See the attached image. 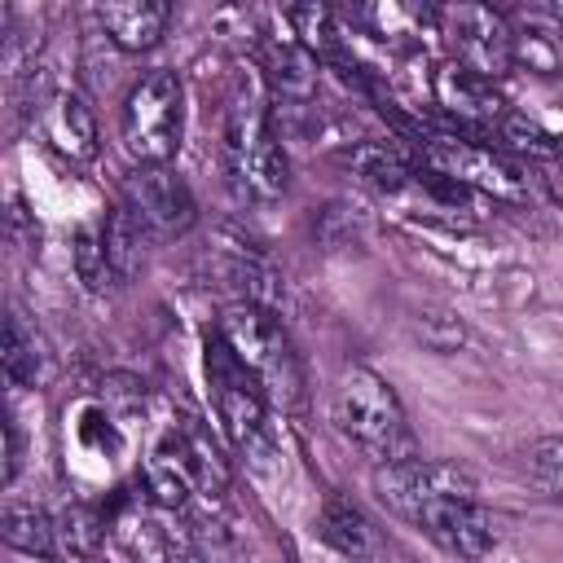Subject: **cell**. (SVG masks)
<instances>
[{
  "mask_svg": "<svg viewBox=\"0 0 563 563\" xmlns=\"http://www.w3.org/2000/svg\"><path fill=\"white\" fill-rule=\"evenodd\" d=\"M330 418L343 440H352L374 466L418 457V440L396 387L369 365H347L330 396Z\"/></svg>",
  "mask_w": 563,
  "mask_h": 563,
  "instance_id": "obj_1",
  "label": "cell"
},
{
  "mask_svg": "<svg viewBox=\"0 0 563 563\" xmlns=\"http://www.w3.org/2000/svg\"><path fill=\"white\" fill-rule=\"evenodd\" d=\"M216 330L238 352V361L260 378L268 405L295 409L303 400V365H299V352H295V343H290V334H286V325L277 321L273 308H264V303H229L220 312Z\"/></svg>",
  "mask_w": 563,
  "mask_h": 563,
  "instance_id": "obj_2",
  "label": "cell"
},
{
  "mask_svg": "<svg viewBox=\"0 0 563 563\" xmlns=\"http://www.w3.org/2000/svg\"><path fill=\"white\" fill-rule=\"evenodd\" d=\"M202 369H207V391L216 405V418L224 422V435L246 462L273 457V427H268V396L260 378L238 361V352L224 343V334L211 325L202 334Z\"/></svg>",
  "mask_w": 563,
  "mask_h": 563,
  "instance_id": "obj_3",
  "label": "cell"
},
{
  "mask_svg": "<svg viewBox=\"0 0 563 563\" xmlns=\"http://www.w3.org/2000/svg\"><path fill=\"white\" fill-rule=\"evenodd\" d=\"M119 132L136 167H167L176 158L185 136V88L176 70L154 66L136 75L119 110Z\"/></svg>",
  "mask_w": 563,
  "mask_h": 563,
  "instance_id": "obj_4",
  "label": "cell"
},
{
  "mask_svg": "<svg viewBox=\"0 0 563 563\" xmlns=\"http://www.w3.org/2000/svg\"><path fill=\"white\" fill-rule=\"evenodd\" d=\"M224 172H229V185L238 189V198H251V202H277L290 185V163L273 132V119L251 97L229 110Z\"/></svg>",
  "mask_w": 563,
  "mask_h": 563,
  "instance_id": "obj_5",
  "label": "cell"
},
{
  "mask_svg": "<svg viewBox=\"0 0 563 563\" xmlns=\"http://www.w3.org/2000/svg\"><path fill=\"white\" fill-rule=\"evenodd\" d=\"M418 158L427 172L462 185L466 194H479L493 202H523L528 198L523 172L506 154H497L493 145L466 141L462 132H418Z\"/></svg>",
  "mask_w": 563,
  "mask_h": 563,
  "instance_id": "obj_6",
  "label": "cell"
},
{
  "mask_svg": "<svg viewBox=\"0 0 563 563\" xmlns=\"http://www.w3.org/2000/svg\"><path fill=\"white\" fill-rule=\"evenodd\" d=\"M435 31L449 40L453 62L462 70H471L475 79L497 84L515 66L506 9H493V4H440L435 9Z\"/></svg>",
  "mask_w": 563,
  "mask_h": 563,
  "instance_id": "obj_7",
  "label": "cell"
},
{
  "mask_svg": "<svg viewBox=\"0 0 563 563\" xmlns=\"http://www.w3.org/2000/svg\"><path fill=\"white\" fill-rule=\"evenodd\" d=\"M119 202L141 220L150 242L185 238L198 220V202L172 167H132L119 185Z\"/></svg>",
  "mask_w": 563,
  "mask_h": 563,
  "instance_id": "obj_8",
  "label": "cell"
},
{
  "mask_svg": "<svg viewBox=\"0 0 563 563\" xmlns=\"http://www.w3.org/2000/svg\"><path fill=\"white\" fill-rule=\"evenodd\" d=\"M374 493L378 501L400 515L405 523L435 497H475V479L471 471H462L457 462H440V457H409V462H391V466H374Z\"/></svg>",
  "mask_w": 563,
  "mask_h": 563,
  "instance_id": "obj_9",
  "label": "cell"
},
{
  "mask_svg": "<svg viewBox=\"0 0 563 563\" xmlns=\"http://www.w3.org/2000/svg\"><path fill=\"white\" fill-rule=\"evenodd\" d=\"M422 537H431L444 554H457L466 563H479L497 545V519L493 510L475 497H435L409 519Z\"/></svg>",
  "mask_w": 563,
  "mask_h": 563,
  "instance_id": "obj_10",
  "label": "cell"
},
{
  "mask_svg": "<svg viewBox=\"0 0 563 563\" xmlns=\"http://www.w3.org/2000/svg\"><path fill=\"white\" fill-rule=\"evenodd\" d=\"M35 128H40L44 145L53 154H62L66 163H92L101 150L97 119H92L88 101L70 88H44L35 97Z\"/></svg>",
  "mask_w": 563,
  "mask_h": 563,
  "instance_id": "obj_11",
  "label": "cell"
},
{
  "mask_svg": "<svg viewBox=\"0 0 563 563\" xmlns=\"http://www.w3.org/2000/svg\"><path fill=\"white\" fill-rule=\"evenodd\" d=\"M431 97L435 106L457 123V128H475V132H497L506 123V101L497 97V88L488 79H475L471 70H462L453 57L444 66H435L431 75Z\"/></svg>",
  "mask_w": 563,
  "mask_h": 563,
  "instance_id": "obj_12",
  "label": "cell"
},
{
  "mask_svg": "<svg viewBox=\"0 0 563 563\" xmlns=\"http://www.w3.org/2000/svg\"><path fill=\"white\" fill-rule=\"evenodd\" d=\"M510 22V53L515 66L537 75H563V18L545 4H523L506 13Z\"/></svg>",
  "mask_w": 563,
  "mask_h": 563,
  "instance_id": "obj_13",
  "label": "cell"
},
{
  "mask_svg": "<svg viewBox=\"0 0 563 563\" xmlns=\"http://www.w3.org/2000/svg\"><path fill=\"white\" fill-rule=\"evenodd\" d=\"M211 268L238 295L233 303H264V308H273V299H277V286H273L277 273H273V264L251 242H242L233 233H220L216 246H211Z\"/></svg>",
  "mask_w": 563,
  "mask_h": 563,
  "instance_id": "obj_14",
  "label": "cell"
},
{
  "mask_svg": "<svg viewBox=\"0 0 563 563\" xmlns=\"http://www.w3.org/2000/svg\"><path fill=\"white\" fill-rule=\"evenodd\" d=\"M172 22V4L163 0H119L97 9V26L119 53H150Z\"/></svg>",
  "mask_w": 563,
  "mask_h": 563,
  "instance_id": "obj_15",
  "label": "cell"
},
{
  "mask_svg": "<svg viewBox=\"0 0 563 563\" xmlns=\"http://www.w3.org/2000/svg\"><path fill=\"white\" fill-rule=\"evenodd\" d=\"M317 537H321L330 550H339L343 559H356V563L378 554V532H374V523H369L365 510H361L356 501H347L343 493H330V497L321 501Z\"/></svg>",
  "mask_w": 563,
  "mask_h": 563,
  "instance_id": "obj_16",
  "label": "cell"
},
{
  "mask_svg": "<svg viewBox=\"0 0 563 563\" xmlns=\"http://www.w3.org/2000/svg\"><path fill=\"white\" fill-rule=\"evenodd\" d=\"M343 163H347L361 180H369V185H378V189H405V185H413L418 172H422L418 150H405L400 141H361V145H352V150L343 154Z\"/></svg>",
  "mask_w": 563,
  "mask_h": 563,
  "instance_id": "obj_17",
  "label": "cell"
},
{
  "mask_svg": "<svg viewBox=\"0 0 563 563\" xmlns=\"http://www.w3.org/2000/svg\"><path fill=\"white\" fill-rule=\"evenodd\" d=\"M101 238H106V255H110V268L119 282H132L141 268H145V251H150V233L141 229V220L114 202L101 220Z\"/></svg>",
  "mask_w": 563,
  "mask_h": 563,
  "instance_id": "obj_18",
  "label": "cell"
},
{
  "mask_svg": "<svg viewBox=\"0 0 563 563\" xmlns=\"http://www.w3.org/2000/svg\"><path fill=\"white\" fill-rule=\"evenodd\" d=\"M4 374L13 387H35L48 378V347L44 339L22 321V312H9L4 321Z\"/></svg>",
  "mask_w": 563,
  "mask_h": 563,
  "instance_id": "obj_19",
  "label": "cell"
},
{
  "mask_svg": "<svg viewBox=\"0 0 563 563\" xmlns=\"http://www.w3.org/2000/svg\"><path fill=\"white\" fill-rule=\"evenodd\" d=\"M290 22V35L317 57V62H334V66H347V53H343V31H339V13L330 4H295L286 13Z\"/></svg>",
  "mask_w": 563,
  "mask_h": 563,
  "instance_id": "obj_20",
  "label": "cell"
},
{
  "mask_svg": "<svg viewBox=\"0 0 563 563\" xmlns=\"http://www.w3.org/2000/svg\"><path fill=\"white\" fill-rule=\"evenodd\" d=\"M0 532H4V545H9V550L35 554V559H53V554H57V523H53V515L40 510V506H26V501L4 506Z\"/></svg>",
  "mask_w": 563,
  "mask_h": 563,
  "instance_id": "obj_21",
  "label": "cell"
},
{
  "mask_svg": "<svg viewBox=\"0 0 563 563\" xmlns=\"http://www.w3.org/2000/svg\"><path fill=\"white\" fill-rule=\"evenodd\" d=\"M75 273L88 290H110L119 286L114 268H110V255H106V238H101V224H84L75 233Z\"/></svg>",
  "mask_w": 563,
  "mask_h": 563,
  "instance_id": "obj_22",
  "label": "cell"
},
{
  "mask_svg": "<svg viewBox=\"0 0 563 563\" xmlns=\"http://www.w3.org/2000/svg\"><path fill=\"white\" fill-rule=\"evenodd\" d=\"M53 523H57V545H62L66 554H79V559H88V554L101 545V537H106L101 515H97L92 506H84V501L66 506Z\"/></svg>",
  "mask_w": 563,
  "mask_h": 563,
  "instance_id": "obj_23",
  "label": "cell"
},
{
  "mask_svg": "<svg viewBox=\"0 0 563 563\" xmlns=\"http://www.w3.org/2000/svg\"><path fill=\"white\" fill-rule=\"evenodd\" d=\"M374 35L383 40H396V35H413L418 26H435V9H413V4H378V9H365L361 13Z\"/></svg>",
  "mask_w": 563,
  "mask_h": 563,
  "instance_id": "obj_24",
  "label": "cell"
},
{
  "mask_svg": "<svg viewBox=\"0 0 563 563\" xmlns=\"http://www.w3.org/2000/svg\"><path fill=\"white\" fill-rule=\"evenodd\" d=\"M528 471L550 497H563V435H541L528 449Z\"/></svg>",
  "mask_w": 563,
  "mask_h": 563,
  "instance_id": "obj_25",
  "label": "cell"
},
{
  "mask_svg": "<svg viewBox=\"0 0 563 563\" xmlns=\"http://www.w3.org/2000/svg\"><path fill=\"white\" fill-rule=\"evenodd\" d=\"M101 409L106 413H119V418H132L145 409V383L132 378V374H110L101 383Z\"/></svg>",
  "mask_w": 563,
  "mask_h": 563,
  "instance_id": "obj_26",
  "label": "cell"
},
{
  "mask_svg": "<svg viewBox=\"0 0 563 563\" xmlns=\"http://www.w3.org/2000/svg\"><path fill=\"white\" fill-rule=\"evenodd\" d=\"M418 339H422L431 352H453V347L466 339V330H462L457 317H449V312H431V317L418 321Z\"/></svg>",
  "mask_w": 563,
  "mask_h": 563,
  "instance_id": "obj_27",
  "label": "cell"
},
{
  "mask_svg": "<svg viewBox=\"0 0 563 563\" xmlns=\"http://www.w3.org/2000/svg\"><path fill=\"white\" fill-rule=\"evenodd\" d=\"M18 466H22V440H18V427L13 418L4 422V484L18 479Z\"/></svg>",
  "mask_w": 563,
  "mask_h": 563,
  "instance_id": "obj_28",
  "label": "cell"
},
{
  "mask_svg": "<svg viewBox=\"0 0 563 563\" xmlns=\"http://www.w3.org/2000/svg\"><path fill=\"white\" fill-rule=\"evenodd\" d=\"M167 563H207L189 537H167Z\"/></svg>",
  "mask_w": 563,
  "mask_h": 563,
  "instance_id": "obj_29",
  "label": "cell"
},
{
  "mask_svg": "<svg viewBox=\"0 0 563 563\" xmlns=\"http://www.w3.org/2000/svg\"><path fill=\"white\" fill-rule=\"evenodd\" d=\"M541 185H545V194L563 207V154L550 158V163H541Z\"/></svg>",
  "mask_w": 563,
  "mask_h": 563,
  "instance_id": "obj_30",
  "label": "cell"
}]
</instances>
